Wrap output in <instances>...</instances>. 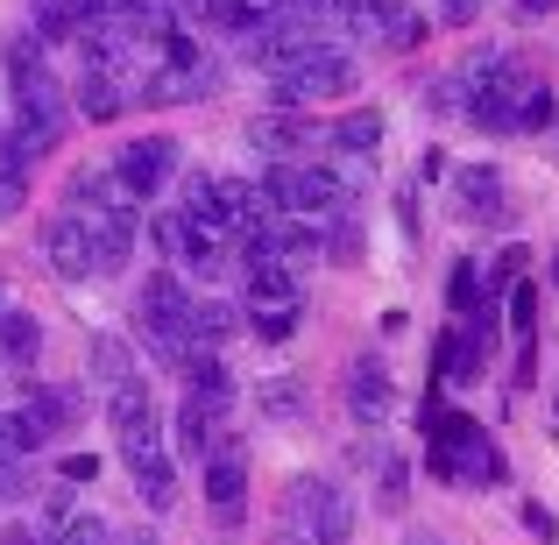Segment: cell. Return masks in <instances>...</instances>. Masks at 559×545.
<instances>
[{"mask_svg": "<svg viewBox=\"0 0 559 545\" xmlns=\"http://www.w3.org/2000/svg\"><path fill=\"white\" fill-rule=\"evenodd\" d=\"M219 8H227V0H178V14L199 22V28H219Z\"/></svg>", "mask_w": 559, "mask_h": 545, "instance_id": "1f68e13d", "label": "cell"}, {"mask_svg": "<svg viewBox=\"0 0 559 545\" xmlns=\"http://www.w3.org/2000/svg\"><path fill=\"white\" fill-rule=\"evenodd\" d=\"M43 262H50L57 276H93V227H85V213H57L50 227H43Z\"/></svg>", "mask_w": 559, "mask_h": 545, "instance_id": "8fae6325", "label": "cell"}, {"mask_svg": "<svg viewBox=\"0 0 559 545\" xmlns=\"http://www.w3.org/2000/svg\"><path fill=\"white\" fill-rule=\"evenodd\" d=\"M475 8H481V0H447V22H467Z\"/></svg>", "mask_w": 559, "mask_h": 545, "instance_id": "8d00e7d4", "label": "cell"}, {"mask_svg": "<svg viewBox=\"0 0 559 545\" xmlns=\"http://www.w3.org/2000/svg\"><path fill=\"white\" fill-rule=\"evenodd\" d=\"M93 227V276H121L135 256V213H85Z\"/></svg>", "mask_w": 559, "mask_h": 545, "instance_id": "4fadbf2b", "label": "cell"}, {"mask_svg": "<svg viewBox=\"0 0 559 545\" xmlns=\"http://www.w3.org/2000/svg\"><path fill=\"white\" fill-rule=\"evenodd\" d=\"M57 475H64V482H71V489H85V482H93V475H99V461H93V453H71V461H64V467H57Z\"/></svg>", "mask_w": 559, "mask_h": 545, "instance_id": "836d02e7", "label": "cell"}, {"mask_svg": "<svg viewBox=\"0 0 559 545\" xmlns=\"http://www.w3.org/2000/svg\"><path fill=\"white\" fill-rule=\"evenodd\" d=\"M107 532H114L107 518H71V524H64V532H57L50 545H107Z\"/></svg>", "mask_w": 559, "mask_h": 545, "instance_id": "4dcf8cb0", "label": "cell"}, {"mask_svg": "<svg viewBox=\"0 0 559 545\" xmlns=\"http://www.w3.org/2000/svg\"><path fill=\"white\" fill-rule=\"evenodd\" d=\"M241 333V305H219V298H191V347H213L227 355V341Z\"/></svg>", "mask_w": 559, "mask_h": 545, "instance_id": "2e32d148", "label": "cell"}, {"mask_svg": "<svg viewBox=\"0 0 559 545\" xmlns=\"http://www.w3.org/2000/svg\"><path fill=\"white\" fill-rule=\"evenodd\" d=\"M22 199H28V156L14 135H0V220L22 213Z\"/></svg>", "mask_w": 559, "mask_h": 545, "instance_id": "7402d4cb", "label": "cell"}, {"mask_svg": "<svg viewBox=\"0 0 559 545\" xmlns=\"http://www.w3.org/2000/svg\"><path fill=\"white\" fill-rule=\"evenodd\" d=\"M107 418H114V447H121V467L135 482V496L150 510H170V496H178V453L164 447V418H156L150 382L107 390Z\"/></svg>", "mask_w": 559, "mask_h": 545, "instance_id": "6da1fadb", "label": "cell"}, {"mask_svg": "<svg viewBox=\"0 0 559 545\" xmlns=\"http://www.w3.org/2000/svg\"><path fill=\"white\" fill-rule=\"evenodd\" d=\"M241 319H248V327H255V333H262V341H270V347L298 333V305H248Z\"/></svg>", "mask_w": 559, "mask_h": 545, "instance_id": "484cf974", "label": "cell"}, {"mask_svg": "<svg viewBox=\"0 0 559 545\" xmlns=\"http://www.w3.org/2000/svg\"><path fill=\"white\" fill-rule=\"evenodd\" d=\"M255 411H262L270 425H305V411H312V390H305L298 376H270V382L255 390Z\"/></svg>", "mask_w": 559, "mask_h": 545, "instance_id": "e0dca14e", "label": "cell"}, {"mask_svg": "<svg viewBox=\"0 0 559 545\" xmlns=\"http://www.w3.org/2000/svg\"><path fill=\"white\" fill-rule=\"evenodd\" d=\"M355 518H361V503H355V489H347L341 475H290L284 524L305 545H347L355 538Z\"/></svg>", "mask_w": 559, "mask_h": 545, "instance_id": "3957f363", "label": "cell"}, {"mask_svg": "<svg viewBox=\"0 0 559 545\" xmlns=\"http://www.w3.org/2000/svg\"><path fill=\"white\" fill-rule=\"evenodd\" d=\"M518 262H524V256H518V248H503V256H496V270H489V284H496V298H503V291H510V284H518Z\"/></svg>", "mask_w": 559, "mask_h": 545, "instance_id": "d6a6232c", "label": "cell"}, {"mask_svg": "<svg viewBox=\"0 0 559 545\" xmlns=\"http://www.w3.org/2000/svg\"><path fill=\"white\" fill-rule=\"evenodd\" d=\"M248 142H255V150L270 156V164H290V156H298L305 142H312V128H305V121H270V114H262V121L248 128Z\"/></svg>", "mask_w": 559, "mask_h": 545, "instance_id": "ffe728a7", "label": "cell"}, {"mask_svg": "<svg viewBox=\"0 0 559 545\" xmlns=\"http://www.w3.org/2000/svg\"><path fill=\"white\" fill-rule=\"evenodd\" d=\"M341 396H347V418L355 425H390V411H396V376H390V362L382 355H355L347 362V382H341Z\"/></svg>", "mask_w": 559, "mask_h": 545, "instance_id": "30bf717a", "label": "cell"}, {"mask_svg": "<svg viewBox=\"0 0 559 545\" xmlns=\"http://www.w3.org/2000/svg\"><path fill=\"white\" fill-rule=\"evenodd\" d=\"M559 0H518V14H552Z\"/></svg>", "mask_w": 559, "mask_h": 545, "instance_id": "74e56055", "label": "cell"}, {"mask_svg": "<svg viewBox=\"0 0 559 545\" xmlns=\"http://www.w3.org/2000/svg\"><path fill=\"white\" fill-rule=\"evenodd\" d=\"M432 475L453 482V489H496L503 482V453H496V439L475 418L447 411V418H432Z\"/></svg>", "mask_w": 559, "mask_h": 545, "instance_id": "277c9868", "label": "cell"}, {"mask_svg": "<svg viewBox=\"0 0 559 545\" xmlns=\"http://www.w3.org/2000/svg\"><path fill=\"white\" fill-rule=\"evenodd\" d=\"M71 411H79V396H71V390H36V396H28V425H36L43 439H50V433H71V425H79Z\"/></svg>", "mask_w": 559, "mask_h": 545, "instance_id": "603a6c76", "label": "cell"}, {"mask_svg": "<svg viewBox=\"0 0 559 545\" xmlns=\"http://www.w3.org/2000/svg\"><path fill=\"white\" fill-rule=\"evenodd\" d=\"M178 164H185V156H178V135H135L121 156H114V178L135 191V199H156V191L178 178Z\"/></svg>", "mask_w": 559, "mask_h": 545, "instance_id": "9c48e42d", "label": "cell"}, {"mask_svg": "<svg viewBox=\"0 0 559 545\" xmlns=\"http://www.w3.org/2000/svg\"><path fill=\"white\" fill-rule=\"evenodd\" d=\"M453 185H461V213H467V220H481V227H496V220L510 213V185H503V170H496V164H467V170H453Z\"/></svg>", "mask_w": 559, "mask_h": 545, "instance_id": "7c38bea8", "label": "cell"}, {"mask_svg": "<svg viewBox=\"0 0 559 545\" xmlns=\"http://www.w3.org/2000/svg\"><path fill=\"white\" fill-rule=\"evenodd\" d=\"M341 93H355V57L319 36L270 71V107H312V99H341Z\"/></svg>", "mask_w": 559, "mask_h": 545, "instance_id": "5b68a950", "label": "cell"}, {"mask_svg": "<svg viewBox=\"0 0 559 545\" xmlns=\"http://www.w3.org/2000/svg\"><path fill=\"white\" fill-rule=\"evenodd\" d=\"M404 545H447L439 532H404Z\"/></svg>", "mask_w": 559, "mask_h": 545, "instance_id": "f35d334b", "label": "cell"}, {"mask_svg": "<svg viewBox=\"0 0 559 545\" xmlns=\"http://www.w3.org/2000/svg\"><path fill=\"white\" fill-rule=\"evenodd\" d=\"M524 524H532V538H559V532H552V510H546V503H524Z\"/></svg>", "mask_w": 559, "mask_h": 545, "instance_id": "e575fe53", "label": "cell"}, {"mask_svg": "<svg viewBox=\"0 0 559 545\" xmlns=\"http://www.w3.org/2000/svg\"><path fill=\"white\" fill-rule=\"evenodd\" d=\"M376 496H382V510H404V496H411V467L396 461V453L376 467Z\"/></svg>", "mask_w": 559, "mask_h": 545, "instance_id": "83f0119b", "label": "cell"}, {"mask_svg": "<svg viewBox=\"0 0 559 545\" xmlns=\"http://www.w3.org/2000/svg\"><path fill=\"white\" fill-rule=\"evenodd\" d=\"M121 107H128L121 64H85V71H79V114H85V121H114Z\"/></svg>", "mask_w": 559, "mask_h": 545, "instance_id": "9a60e30c", "label": "cell"}, {"mask_svg": "<svg viewBox=\"0 0 559 545\" xmlns=\"http://www.w3.org/2000/svg\"><path fill=\"white\" fill-rule=\"evenodd\" d=\"M538 128H552V85L518 79V93H510V135H538Z\"/></svg>", "mask_w": 559, "mask_h": 545, "instance_id": "d6986e66", "label": "cell"}, {"mask_svg": "<svg viewBox=\"0 0 559 545\" xmlns=\"http://www.w3.org/2000/svg\"><path fill=\"white\" fill-rule=\"evenodd\" d=\"M107 545H156V532H142V524H135V532H107Z\"/></svg>", "mask_w": 559, "mask_h": 545, "instance_id": "d590c367", "label": "cell"}, {"mask_svg": "<svg viewBox=\"0 0 559 545\" xmlns=\"http://www.w3.org/2000/svg\"><path fill=\"white\" fill-rule=\"evenodd\" d=\"M205 503L227 532L248 518V439H213L205 447Z\"/></svg>", "mask_w": 559, "mask_h": 545, "instance_id": "ba28073f", "label": "cell"}, {"mask_svg": "<svg viewBox=\"0 0 559 545\" xmlns=\"http://www.w3.org/2000/svg\"><path fill=\"white\" fill-rule=\"evenodd\" d=\"M8 93H14V142L22 156H43L64 142V85L50 79V64L36 57V43H8Z\"/></svg>", "mask_w": 559, "mask_h": 545, "instance_id": "7a4b0ae2", "label": "cell"}, {"mask_svg": "<svg viewBox=\"0 0 559 545\" xmlns=\"http://www.w3.org/2000/svg\"><path fill=\"white\" fill-rule=\"evenodd\" d=\"M178 447L199 453V461H205V447H213V411H205L199 396H185V404H178Z\"/></svg>", "mask_w": 559, "mask_h": 545, "instance_id": "d4e9b609", "label": "cell"}, {"mask_svg": "<svg viewBox=\"0 0 559 545\" xmlns=\"http://www.w3.org/2000/svg\"><path fill=\"white\" fill-rule=\"evenodd\" d=\"M255 191L270 199V213H298V220H333V213H347V199H355V185H347L341 170H326V164H270Z\"/></svg>", "mask_w": 559, "mask_h": 545, "instance_id": "8992f818", "label": "cell"}, {"mask_svg": "<svg viewBox=\"0 0 559 545\" xmlns=\"http://www.w3.org/2000/svg\"><path fill=\"white\" fill-rule=\"evenodd\" d=\"M284 14H290V0H227L219 8V36H255V28L284 22Z\"/></svg>", "mask_w": 559, "mask_h": 545, "instance_id": "44dd1931", "label": "cell"}, {"mask_svg": "<svg viewBox=\"0 0 559 545\" xmlns=\"http://www.w3.org/2000/svg\"><path fill=\"white\" fill-rule=\"evenodd\" d=\"M270 545H305V538L298 532H270Z\"/></svg>", "mask_w": 559, "mask_h": 545, "instance_id": "ab89813d", "label": "cell"}, {"mask_svg": "<svg viewBox=\"0 0 559 545\" xmlns=\"http://www.w3.org/2000/svg\"><path fill=\"white\" fill-rule=\"evenodd\" d=\"M43 362V327L36 312H22V305H0V368H36Z\"/></svg>", "mask_w": 559, "mask_h": 545, "instance_id": "5bb4252c", "label": "cell"}, {"mask_svg": "<svg viewBox=\"0 0 559 545\" xmlns=\"http://www.w3.org/2000/svg\"><path fill=\"white\" fill-rule=\"evenodd\" d=\"M376 142H382L376 114H347V121H333V150H341V156H376Z\"/></svg>", "mask_w": 559, "mask_h": 545, "instance_id": "cb8c5ba5", "label": "cell"}, {"mask_svg": "<svg viewBox=\"0 0 559 545\" xmlns=\"http://www.w3.org/2000/svg\"><path fill=\"white\" fill-rule=\"evenodd\" d=\"M36 447H43V433L28 425V411H0V453H14V461H28Z\"/></svg>", "mask_w": 559, "mask_h": 545, "instance_id": "4316f807", "label": "cell"}, {"mask_svg": "<svg viewBox=\"0 0 559 545\" xmlns=\"http://www.w3.org/2000/svg\"><path fill=\"white\" fill-rule=\"evenodd\" d=\"M333 220H341V227H326V256L333 262H361V227L347 213H333Z\"/></svg>", "mask_w": 559, "mask_h": 545, "instance_id": "f1b7e54d", "label": "cell"}, {"mask_svg": "<svg viewBox=\"0 0 559 545\" xmlns=\"http://www.w3.org/2000/svg\"><path fill=\"white\" fill-rule=\"evenodd\" d=\"M93 382H99V396L121 390V382H142V368H135L121 333H93Z\"/></svg>", "mask_w": 559, "mask_h": 545, "instance_id": "ac0fdd59", "label": "cell"}, {"mask_svg": "<svg viewBox=\"0 0 559 545\" xmlns=\"http://www.w3.org/2000/svg\"><path fill=\"white\" fill-rule=\"evenodd\" d=\"M28 489H36V482H28V461H14V453H0V503H22Z\"/></svg>", "mask_w": 559, "mask_h": 545, "instance_id": "f546056e", "label": "cell"}, {"mask_svg": "<svg viewBox=\"0 0 559 545\" xmlns=\"http://www.w3.org/2000/svg\"><path fill=\"white\" fill-rule=\"evenodd\" d=\"M135 319H142V341H150L170 368H185L191 355H199V347H191V291H185V276L170 270V262L142 284Z\"/></svg>", "mask_w": 559, "mask_h": 545, "instance_id": "52a82bcc", "label": "cell"}]
</instances>
